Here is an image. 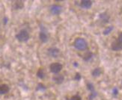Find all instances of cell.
Returning a JSON list of instances; mask_svg holds the SVG:
<instances>
[{
	"label": "cell",
	"mask_w": 122,
	"mask_h": 100,
	"mask_svg": "<svg viewBox=\"0 0 122 100\" xmlns=\"http://www.w3.org/2000/svg\"><path fill=\"white\" fill-rule=\"evenodd\" d=\"M111 49L115 52L122 50V43H121L118 40L113 41L112 43V45H111Z\"/></svg>",
	"instance_id": "cell-5"
},
{
	"label": "cell",
	"mask_w": 122,
	"mask_h": 100,
	"mask_svg": "<svg viewBox=\"0 0 122 100\" xmlns=\"http://www.w3.org/2000/svg\"><path fill=\"white\" fill-rule=\"evenodd\" d=\"M52 80L54 81V82L56 84H57V85H60V84H61L64 80H65V78H64V76L61 75V74H56L53 77H52Z\"/></svg>",
	"instance_id": "cell-8"
},
{
	"label": "cell",
	"mask_w": 122,
	"mask_h": 100,
	"mask_svg": "<svg viewBox=\"0 0 122 100\" xmlns=\"http://www.w3.org/2000/svg\"><path fill=\"white\" fill-rule=\"evenodd\" d=\"M24 7V3L22 1H15L13 3L12 5V8L14 10H20V9H22Z\"/></svg>",
	"instance_id": "cell-11"
},
{
	"label": "cell",
	"mask_w": 122,
	"mask_h": 100,
	"mask_svg": "<svg viewBox=\"0 0 122 100\" xmlns=\"http://www.w3.org/2000/svg\"><path fill=\"white\" fill-rule=\"evenodd\" d=\"M46 74H45V72L44 70V69H39L38 70V72H37V76H38L39 78H41V79H42V78H44L45 77Z\"/></svg>",
	"instance_id": "cell-15"
},
{
	"label": "cell",
	"mask_w": 122,
	"mask_h": 100,
	"mask_svg": "<svg viewBox=\"0 0 122 100\" xmlns=\"http://www.w3.org/2000/svg\"><path fill=\"white\" fill-rule=\"evenodd\" d=\"M50 72L55 74H58L62 70V65L60 63H52L50 66Z\"/></svg>",
	"instance_id": "cell-4"
},
{
	"label": "cell",
	"mask_w": 122,
	"mask_h": 100,
	"mask_svg": "<svg viewBox=\"0 0 122 100\" xmlns=\"http://www.w3.org/2000/svg\"><path fill=\"white\" fill-rule=\"evenodd\" d=\"M73 46L78 50H85L88 48V43L84 38H78L74 41Z\"/></svg>",
	"instance_id": "cell-1"
},
{
	"label": "cell",
	"mask_w": 122,
	"mask_h": 100,
	"mask_svg": "<svg viewBox=\"0 0 122 100\" xmlns=\"http://www.w3.org/2000/svg\"><path fill=\"white\" fill-rule=\"evenodd\" d=\"M73 65L75 66V67H77V66H78V64H77L76 62H75V63H74V64H73Z\"/></svg>",
	"instance_id": "cell-25"
},
{
	"label": "cell",
	"mask_w": 122,
	"mask_h": 100,
	"mask_svg": "<svg viewBox=\"0 0 122 100\" xmlns=\"http://www.w3.org/2000/svg\"><path fill=\"white\" fill-rule=\"evenodd\" d=\"M118 41H120L121 43H122V32H121L119 34H118V39H117Z\"/></svg>",
	"instance_id": "cell-23"
},
{
	"label": "cell",
	"mask_w": 122,
	"mask_h": 100,
	"mask_svg": "<svg viewBox=\"0 0 122 100\" xmlns=\"http://www.w3.org/2000/svg\"><path fill=\"white\" fill-rule=\"evenodd\" d=\"M70 100H82V98L79 95H75V96H73Z\"/></svg>",
	"instance_id": "cell-20"
},
{
	"label": "cell",
	"mask_w": 122,
	"mask_h": 100,
	"mask_svg": "<svg viewBox=\"0 0 122 100\" xmlns=\"http://www.w3.org/2000/svg\"><path fill=\"white\" fill-rule=\"evenodd\" d=\"M16 38L20 42H26L29 39V34L26 30H21L18 34H16Z\"/></svg>",
	"instance_id": "cell-2"
},
{
	"label": "cell",
	"mask_w": 122,
	"mask_h": 100,
	"mask_svg": "<svg viewBox=\"0 0 122 100\" xmlns=\"http://www.w3.org/2000/svg\"><path fill=\"white\" fill-rule=\"evenodd\" d=\"M92 57H93V53H92V52H87L84 55L82 58H83V60L85 61H89L92 58Z\"/></svg>",
	"instance_id": "cell-14"
},
{
	"label": "cell",
	"mask_w": 122,
	"mask_h": 100,
	"mask_svg": "<svg viewBox=\"0 0 122 100\" xmlns=\"http://www.w3.org/2000/svg\"><path fill=\"white\" fill-rule=\"evenodd\" d=\"M99 18L100 20H102V22L103 23H107L109 22L110 17H109V15L107 12H103L99 15Z\"/></svg>",
	"instance_id": "cell-10"
},
{
	"label": "cell",
	"mask_w": 122,
	"mask_h": 100,
	"mask_svg": "<svg viewBox=\"0 0 122 100\" xmlns=\"http://www.w3.org/2000/svg\"><path fill=\"white\" fill-rule=\"evenodd\" d=\"M112 94H113V96H116L118 94V90L117 87H114L113 88V90H112Z\"/></svg>",
	"instance_id": "cell-21"
},
{
	"label": "cell",
	"mask_w": 122,
	"mask_h": 100,
	"mask_svg": "<svg viewBox=\"0 0 122 100\" xmlns=\"http://www.w3.org/2000/svg\"><path fill=\"white\" fill-rule=\"evenodd\" d=\"M81 75L79 74V72H77V73H76V76H75V78H74V79H75L76 81H79L81 79Z\"/></svg>",
	"instance_id": "cell-22"
},
{
	"label": "cell",
	"mask_w": 122,
	"mask_h": 100,
	"mask_svg": "<svg viewBox=\"0 0 122 100\" xmlns=\"http://www.w3.org/2000/svg\"><path fill=\"white\" fill-rule=\"evenodd\" d=\"M9 90L10 88L8 85H5V84L1 85H0V95H4V94L8 93Z\"/></svg>",
	"instance_id": "cell-12"
},
{
	"label": "cell",
	"mask_w": 122,
	"mask_h": 100,
	"mask_svg": "<svg viewBox=\"0 0 122 100\" xmlns=\"http://www.w3.org/2000/svg\"><path fill=\"white\" fill-rule=\"evenodd\" d=\"M46 90V87L43 85V84H38V87H37V90H39V91H44Z\"/></svg>",
	"instance_id": "cell-17"
},
{
	"label": "cell",
	"mask_w": 122,
	"mask_h": 100,
	"mask_svg": "<svg viewBox=\"0 0 122 100\" xmlns=\"http://www.w3.org/2000/svg\"><path fill=\"white\" fill-rule=\"evenodd\" d=\"M114 27L113 26H109V27L106 28L103 31V34L104 35H108L111 33V31H112L113 30Z\"/></svg>",
	"instance_id": "cell-16"
},
{
	"label": "cell",
	"mask_w": 122,
	"mask_h": 100,
	"mask_svg": "<svg viewBox=\"0 0 122 100\" xmlns=\"http://www.w3.org/2000/svg\"><path fill=\"white\" fill-rule=\"evenodd\" d=\"M40 29L41 32L39 34V39L43 43H46L48 41V34H47L46 29L43 25H40Z\"/></svg>",
	"instance_id": "cell-3"
},
{
	"label": "cell",
	"mask_w": 122,
	"mask_h": 100,
	"mask_svg": "<svg viewBox=\"0 0 122 100\" xmlns=\"http://www.w3.org/2000/svg\"><path fill=\"white\" fill-rule=\"evenodd\" d=\"M92 6V2L90 0H82L80 2V7L83 9H89Z\"/></svg>",
	"instance_id": "cell-9"
},
{
	"label": "cell",
	"mask_w": 122,
	"mask_h": 100,
	"mask_svg": "<svg viewBox=\"0 0 122 100\" xmlns=\"http://www.w3.org/2000/svg\"><path fill=\"white\" fill-rule=\"evenodd\" d=\"M97 96V93L96 91L91 92V93H90V95L88 96V99H89V100H93Z\"/></svg>",
	"instance_id": "cell-18"
},
{
	"label": "cell",
	"mask_w": 122,
	"mask_h": 100,
	"mask_svg": "<svg viewBox=\"0 0 122 100\" xmlns=\"http://www.w3.org/2000/svg\"><path fill=\"white\" fill-rule=\"evenodd\" d=\"M62 11V7L61 5H54L50 8V12L53 15H59Z\"/></svg>",
	"instance_id": "cell-6"
},
{
	"label": "cell",
	"mask_w": 122,
	"mask_h": 100,
	"mask_svg": "<svg viewBox=\"0 0 122 100\" xmlns=\"http://www.w3.org/2000/svg\"><path fill=\"white\" fill-rule=\"evenodd\" d=\"M101 73H102L101 68L97 67V68H95V69L92 71V76L94 77H98V76H100V75H101Z\"/></svg>",
	"instance_id": "cell-13"
},
{
	"label": "cell",
	"mask_w": 122,
	"mask_h": 100,
	"mask_svg": "<svg viewBox=\"0 0 122 100\" xmlns=\"http://www.w3.org/2000/svg\"><path fill=\"white\" fill-rule=\"evenodd\" d=\"M87 89L90 91V92H93V91H95L94 90V87L93 85V84L92 83H88L87 84Z\"/></svg>",
	"instance_id": "cell-19"
},
{
	"label": "cell",
	"mask_w": 122,
	"mask_h": 100,
	"mask_svg": "<svg viewBox=\"0 0 122 100\" xmlns=\"http://www.w3.org/2000/svg\"><path fill=\"white\" fill-rule=\"evenodd\" d=\"M8 21V19L7 17H5V18L3 19V22H4V23H5V24H7Z\"/></svg>",
	"instance_id": "cell-24"
},
{
	"label": "cell",
	"mask_w": 122,
	"mask_h": 100,
	"mask_svg": "<svg viewBox=\"0 0 122 100\" xmlns=\"http://www.w3.org/2000/svg\"><path fill=\"white\" fill-rule=\"evenodd\" d=\"M59 49L56 48V47H51L48 49V54L50 56L52 57H57L59 55Z\"/></svg>",
	"instance_id": "cell-7"
}]
</instances>
